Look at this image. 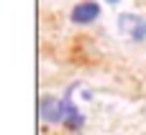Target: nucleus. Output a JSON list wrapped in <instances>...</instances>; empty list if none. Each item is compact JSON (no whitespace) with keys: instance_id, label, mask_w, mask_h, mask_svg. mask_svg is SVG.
I'll return each instance as SVG.
<instances>
[{"instance_id":"obj_3","label":"nucleus","mask_w":146,"mask_h":135,"mask_svg":"<svg viewBox=\"0 0 146 135\" xmlns=\"http://www.w3.org/2000/svg\"><path fill=\"white\" fill-rule=\"evenodd\" d=\"M98 15H100V8H98L95 3H80V5L72 10V20H74V23H92Z\"/></svg>"},{"instance_id":"obj_2","label":"nucleus","mask_w":146,"mask_h":135,"mask_svg":"<svg viewBox=\"0 0 146 135\" xmlns=\"http://www.w3.org/2000/svg\"><path fill=\"white\" fill-rule=\"evenodd\" d=\"M118 28L123 33H128L133 41H144L146 38V18H141V15H131V13L121 15L118 18Z\"/></svg>"},{"instance_id":"obj_1","label":"nucleus","mask_w":146,"mask_h":135,"mask_svg":"<svg viewBox=\"0 0 146 135\" xmlns=\"http://www.w3.org/2000/svg\"><path fill=\"white\" fill-rule=\"evenodd\" d=\"M38 115L46 123H67L72 130L82 128V115L77 112V107L69 100H59V97H41L38 100Z\"/></svg>"},{"instance_id":"obj_4","label":"nucleus","mask_w":146,"mask_h":135,"mask_svg":"<svg viewBox=\"0 0 146 135\" xmlns=\"http://www.w3.org/2000/svg\"><path fill=\"white\" fill-rule=\"evenodd\" d=\"M108 3H118V0H108Z\"/></svg>"}]
</instances>
